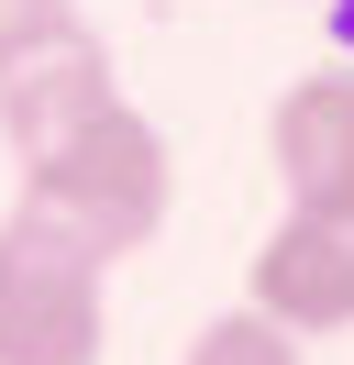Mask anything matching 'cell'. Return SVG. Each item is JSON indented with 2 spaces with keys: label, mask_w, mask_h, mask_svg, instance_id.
Here are the masks:
<instances>
[{
  "label": "cell",
  "mask_w": 354,
  "mask_h": 365,
  "mask_svg": "<svg viewBox=\"0 0 354 365\" xmlns=\"http://www.w3.org/2000/svg\"><path fill=\"white\" fill-rule=\"evenodd\" d=\"M166 200H177V155L166 133H155L133 100H111L88 133H66L56 155L22 166V200L44 232H66L78 255H100V266H122V255H144L155 232H166Z\"/></svg>",
  "instance_id": "cell-1"
},
{
  "label": "cell",
  "mask_w": 354,
  "mask_h": 365,
  "mask_svg": "<svg viewBox=\"0 0 354 365\" xmlns=\"http://www.w3.org/2000/svg\"><path fill=\"white\" fill-rule=\"evenodd\" d=\"M111 343V266L44 232L34 210L0 222V365H100Z\"/></svg>",
  "instance_id": "cell-2"
},
{
  "label": "cell",
  "mask_w": 354,
  "mask_h": 365,
  "mask_svg": "<svg viewBox=\"0 0 354 365\" xmlns=\"http://www.w3.org/2000/svg\"><path fill=\"white\" fill-rule=\"evenodd\" d=\"M243 299L288 332H354V200H288V222L243 266Z\"/></svg>",
  "instance_id": "cell-3"
},
{
  "label": "cell",
  "mask_w": 354,
  "mask_h": 365,
  "mask_svg": "<svg viewBox=\"0 0 354 365\" xmlns=\"http://www.w3.org/2000/svg\"><path fill=\"white\" fill-rule=\"evenodd\" d=\"M111 100H122V78H111V45L88 23L56 34V45H34V56H0V144H11L22 166L56 155L66 133H88Z\"/></svg>",
  "instance_id": "cell-4"
},
{
  "label": "cell",
  "mask_w": 354,
  "mask_h": 365,
  "mask_svg": "<svg viewBox=\"0 0 354 365\" xmlns=\"http://www.w3.org/2000/svg\"><path fill=\"white\" fill-rule=\"evenodd\" d=\"M266 166L288 200H354V56L288 78V100L266 111Z\"/></svg>",
  "instance_id": "cell-5"
},
{
  "label": "cell",
  "mask_w": 354,
  "mask_h": 365,
  "mask_svg": "<svg viewBox=\"0 0 354 365\" xmlns=\"http://www.w3.org/2000/svg\"><path fill=\"white\" fill-rule=\"evenodd\" d=\"M188 365H310V332H288L277 310H221V321H199L188 332Z\"/></svg>",
  "instance_id": "cell-6"
},
{
  "label": "cell",
  "mask_w": 354,
  "mask_h": 365,
  "mask_svg": "<svg viewBox=\"0 0 354 365\" xmlns=\"http://www.w3.org/2000/svg\"><path fill=\"white\" fill-rule=\"evenodd\" d=\"M56 34H78V0H0V56H34Z\"/></svg>",
  "instance_id": "cell-7"
},
{
  "label": "cell",
  "mask_w": 354,
  "mask_h": 365,
  "mask_svg": "<svg viewBox=\"0 0 354 365\" xmlns=\"http://www.w3.org/2000/svg\"><path fill=\"white\" fill-rule=\"evenodd\" d=\"M321 23H332V45L354 56V0H321Z\"/></svg>",
  "instance_id": "cell-8"
}]
</instances>
